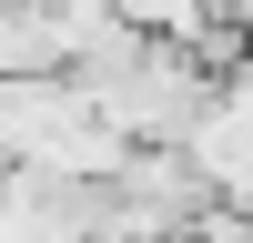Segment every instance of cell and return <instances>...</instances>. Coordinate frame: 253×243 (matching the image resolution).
Wrapping results in <instances>:
<instances>
[{
    "label": "cell",
    "mask_w": 253,
    "mask_h": 243,
    "mask_svg": "<svg viewBox=\"0 0 253 243\" xmlns=\"http://www.w3.org/2000/svg\"><path fill=\"white\" fill-rule=\"evenodd\" d=\"M182 243H253V202H233V193H213V202L193 213V233H182Z\"/></svg>",
    "instance_id": "cell-1"
}]
</instances>
